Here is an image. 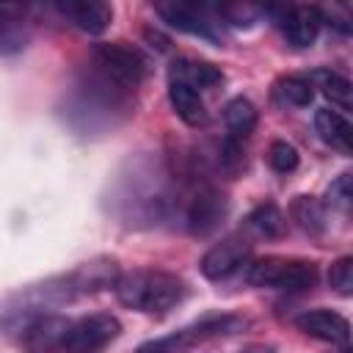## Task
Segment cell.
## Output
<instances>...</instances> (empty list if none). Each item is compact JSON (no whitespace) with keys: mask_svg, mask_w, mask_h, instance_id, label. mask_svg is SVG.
Instances as JSON below:
<instances>
[{"mask_svg":"<svg viewBox=\"0 0 353 353\" xmlns=\"http://www.w3.org/2000/svg\"><path fill=\"white\" fill-rule=\"evenodd\" d=\"M223 215H226V196L215 185L204 182L188 199V207H185V229L193 237H207V234H212L221 226Z\"/></svg>","mask_w":353,"mask_h":353,"instance_id":"9c48e42d","label":"cell"},{"mask_svg":"<svg viewBox=\"0 0 353 353\" xmlns=\"http://www.w3.org/2000/svg\"><path fill=\"white\" fill-rule=\"evenodd\" d=\"M168 102H171L174 113L188 127H204L207 124V108H204V99L196 88H190L179 80H168Z\"/></svg>","mask_w":353,"mask_h":353,"instance_id":"9a60e30c","label":"cell"},{"mask_svg":"<svg viewBox=\"0 0 353 353\" xmlns=\"http://www.w3.org/2000/svg\"><path fill=\"white\" fill-rule=\"evenodd\" d=\"M168 80H179L190 88H212L218 83H223V72L210 63V61H199V58H176L171 63V77Z\"/></svg>","mask_w":353,"mask_h":353,"instance_id":"2e32d148","label":"cell"},{"mask_svg":"<svg viewBox=\"0 0 353 353\" xmlns=\"http://www.w3.org/2000/svg\"><path fill=\"white\" fill-rule=\"evenodd\" d=\"M298 163H301V154L290 141H273L268 146V165L276 174H292L298 168Z\"/></svg>","mask_w":353,"mask_h":353,"instance_id":"603a6c76","label":"cell"},{"mask_svg":"<svg viewBox=\"0 0 353 353\" xmlns=\"http://www.w3.org/2000/svg\"><path fill=\"white\" fill-rule=\"evenodd\" d=\"M119 276H121L119 262L113 256H94L91 262L77 265L66 276V284H69L72 295H88V292H99V290L113 287Z\"/></svg>","mask_w":353,"mask_h":353,"instance_id":"8fae6325","label":"cell"},{"mask_svg":"<svg viewBox=\"0 0 353 353\" xmlns=\"http://www.w3.org/2000/svg\"><path fill=\"white\" fill-rule=\"evenodd\" d=\"M273 99L281 108H309L314 99V88L309 85L306 77L287 74V77H279L273 83Z\"/></svg>","mask_w":353,"mask_h":353,"instance_id":"7402d4cb","label":"cell"},{"mask_svg":"<svg viewBox=\"0 0 353 353\" xmlns=\"http://www.w3.org/2000/svg\"><path fill=\"white\" fill-rule=\"evenodd\" d=\"M248 256H251V240L245 237H223L221 243H215L199 262V270L204 279L210 281H221V279H229L234 270H240L243 265H248Z\"/></svg>","mask_w":353,"mask_h":353,"instance_id":"30bf717a","label":"cell"},{"mask_svg":"<svg viewBox=\"0 0 353 353\" xmlns=\"http://www.w3.org/2000/svg\"><path fill=\"white\" fill-rule=\"evenodd\" d=\"M290 218H292V223H295L303 234H309V237H314V240L325 234V207H323V201L314 199V196H306V193L295 196V199L290 201Z\"/></svg>","mask_w":353,"mask_h":353,"instance_id":"ac0fdd59","label":"cell"},{"mask_svg":"<svg viewBox=\"0 0 353 353\" xmlns=\"http://www.w3.org/2000/svg\"><path fill=\"white\" fill-rule=\"evenodd\" d=\"M215 163L218 168L226 174V176H234L240 174V168H245V154H243V143L232 141V138H223L215 149Z\"/></svg>","mask_w":353,"mask_h":353,"instance_id":"cb8c5ba5","label":"cell"},{"mask_svg":"<svg viewBox=\"0 0 353 353\" xmlns=\"http://www.w3.org/2000/svg\"><path fill=\"white\" fill-rule=\"evenodd\" d=\"M256 108L251 99L245 97H232L226 105H223V124H226V138L243 143L254 130H256Z\"/></svg>","mask_w":353,"mask_h":353,"instance_id":"e0dca14e","label":"cell"},{"mask_svg":"<svg viewBox=\"0 0 353 353\" xmlns=\"http://www.w3.org/2000/svg\"><path fill=\"white\" fill-rule=\"evenodd\" d=\"M262 14L273 19V25L281 30L284 41L295 50H306L314 44L320 25H323V11L314 6H265Z\"/></svg>","mask_w":353,"mask_h":353,"instance_id":"8992f818","label":"cell"},{"mask_svg":"<svg viewBox=\"0 0 353 353\" xmlns=\"http://www.w3.org/2000/svg\"><path fill=\"white\" fill-rule=\"evenodd\" d=\"M218 17H223L226 19V25H232V28H248L254 19H256V8H251V6H243V3H234V6H215L212 8Z\"/></svg>","mask_w":353,"mask_h":353,"instance_id":"4316f807","label":"cell"},{"mask_svg":"<svg viewBox=\"0 0 353 353\" xmlns=\"http://www.w3.org/2000/svg\"><path fill=\"white\" fill-rule=\"evenodd\" d=\"M245 281L251 287H270L284 292L312 290L317 281V265L309 259H287V256H259L245 268Z\"/></svg>","mask_w":353,"mask_h":353,"instance_id":"7a4b0ae2","label":"cell"},{"mask_svg":"<svg viewBox=\"0 0 353 353\" xmlns=\"http://www.w3.org/2000/svg\"><path fill=\"white\" fill-rule=\"evenodd\" d=\"M240 325H245V320L237 317V314H207V317L196 320L193 325H185V328H179L174 334L141 342L135 347V353H185V350H190V347H196L201 342L234 334Z\"/></svg>","mask_w":353,"mask_h":353,"instance_id":"277c9868","label":"cell"},{"mask_svg":"<svg viewBox=\"0 0 353 353\" xmlns=\"http://www.w3.org/2000/svg\"><path fill=\"white\" fill-rule=\"evenodd\" d=\"M328 284L342 298H350L353 295V256H339L336 262H331Z\"/></svg>","mask_w":353,"mask_h":353,"instance_id":"d4e9b609","label":"cell"},{"mask_svg":"<svg viewBox=\"0 0 353 353\" xmlns=\"http://www.w3.org/2000/svg\"><path fill=\"white\" fill-rule=\"evenodd\" d=\"M245 229L254 232L256 237L279 240V237L287 232V218H284V212H281L273 201H262V204H256V207L245 215Z\"/></svg>","mask_w":353,"mask_h":353,"instance_id":"d6986e66","label":"cell"},{"mask_svg":"<svg viewBox=\"0 0 353 353\" xmlns=\"http://www.w3.org/2000/svg\"><path fill=\"white\" fill-rule=\"evenodd\" d=\"M119 334H121L119 317H113L108 312L85 314V317H80L69 325V331L63 336V345H61V353H99Z\"/></svg>","mask_w":353,"mask_h":353,"instance_id":"52a82bcc","label":"cell"},{"mask_svg":"<svg viewBox=\"0 0 353 353\" xmlns=\"http://www.w3.org/2000/svg\"><path fill=\"white\" fill-rule=\"evenodd\" d=\"M55 8L77 30H83L88 36L105 33L113 22V8L108 3H97V0H66V3H55Z\"/></svg>","mask_w":353,"mask_h":353,"instance_id":"4fadbf2b","label":"cell"},{"mask_svg":"<svg viewBox=\"0 0 353 353\" xmlns=\"http://www.w3.org/2000/svg\"><path fill=\"white\" fill-rule=\"evenodd\" d=\"M314 132L320 135L323 143H328L339 154L353 152V127L339 110H331V108L314 110Z\"/></svg>","mask_w":353,"mask_h":353,"instance_id":"5bb4252c","label":"cell"},{"mask_svg":"<svg viewBox=\"0 0 353 353\" xmlns=\"http://www.w3.org/2000/svg\"><path fill=\"white\" fill-rule=\"evenodd\" d=\"M143 39H146L157 52H168V44H171V41H168L157 28H143Z\"/></svg>","mask_w":353,"mask_h":353,"instance_id":"83f0119b","label":"cell"},{"mask_svg":"<svg viewBox=\"0 0 353 353\" xmlns=\"http://www.w3.org/2000/svg\"><path fill=\"white\" fill-rule=\"evenodd\" d=\"M17 331V342L25 353H58L63 345V336L72 325L63 314H47L33 306H25L22 312H14L8 317ZM3 320V323H8Z\"/></svg>","mask_w":353,"mask_h":353,"instance_id":"3957f363","label":"cell"},{"mask_svg":"<svg viewBox=\"0 0 353 353\" xmlns=\"http://www.w3.org/2000/svg\"><path fill=\"white\" fill-rule=\"evenodd\" d=\"M325 199H328V204H331L334 210L347 212L350 204H353V176H350V174H339V176L328 185Z\"/></svg>","mask_w":353,"mask_h":353,"instance_id":"484cf974","label":"cell"},{"mask_svg":"<svg viewBox=\"0 0 353 353\" xmlns=\"http://www.w3.org/2000/svg\"><path fill=\"white\" fill-rule=\"evenodd\" d=\"M306 80L312 88H320V94L339 110L350 108V80L345 74H339L334 69H312Z\"/></svg>","mask_w":353,"mask_h":353,"instance_id":"ffe728a7","label":"cell"},{"mask_svg":"<svg viewBox=\"0 0 353 353\" xmlns=\"http://www.w3.org/2000/svg\"><path fill=\"white\" fill-rule=\"evenodd\" d=\"M240 353H276L273 345H265V342H254V345H245Z\"/></svg>","mask_w":353,"mask_h":353,"instance_id":"f1b7e54d","label":"cell"},{"mask_svg":"<svg viewBox=\"0 0 353 353\" xmlns=\"http://www.w3.org/2000/svg\"><path fill=\"white\" fill-rule=\"evenodd\" d=\"M91 61L102 74H108L110 80H116L127 91L138 88L149 74V58L143 55V50H138L127 41H99V44H94Z\"/></svg>","mask_w":353,"mask_h":353,"instance_id":"5b68a950","label":"cell"},{"mask_svg":"<svg viewBox=\"0 0 353 353\" xmlns=\"http://www.w3.org/2000/svg\"><path fill=\"white\" fill-rule=\"evenodd\" d=\"M119 303L143 314H165L188 298V284L182 276L168 270H130L113 284Z\"/></svg>","mask_w":353,"mask_h":353,"instance_id":"6da1fadb","label":"cell"},{"mask_svg":"<svg viewBox=\"0 0 353 353\" xmlns=\"http://www.w3.org/2000/svg\"><path fill=\"white\" fill-rule=\"evenodd\" d=\"M28 30L22 25V8L0 6V55H14L25 50Z\"/></svg>","mask_w":353,"mask_h":353,"instance_id":"44dd1931","label":"cell"},{"mask_svg":"<svg viewBox=\"0 0 353 353\" xmlns=\"http://www.w3.org/2000/svg\"><path fill=\"white\" fill-rule=\"evenodd\" d=\"M295 328L303 331L312 339L331 342V345H347L350 339V323L331 309H306L295 317Z\"/></svg>","mask_w":353,"mask_h":353,"instance_id":"7c38bea8","label":"cell"},{"mask_svg":"<svg viewBox=\"0 0 353 353\" xmlns=\"http://www.w3.org/2000/svg\"><path fill=\"white\" fill-rule=\"evenodd\" d=\"M154 14L174 30L196 36L201 41H210L215 47H221V33L215 30V22L210 17V8L204 6H193V3H154Z\"/></svg>","mask_w":353,"mask_h":353,"instance_id":"ba28073f","label":"cell"}]
</instances>
